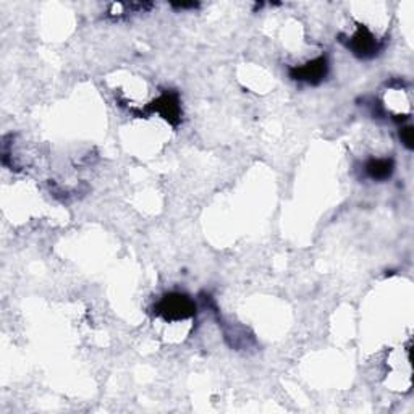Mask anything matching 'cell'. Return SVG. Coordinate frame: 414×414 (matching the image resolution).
Instances as JSON below:
<instances>
[{
  "mask_svg": "<svg viewBox=\"0 0 414 414\" xmlns=\"http://www.w3.org/2000/svg\"><path fill=\"white\" fill-rule=\"evenodd\" d=\"M157 314H161L166 319H186V317L195 316V304H192L191 299L185 294L180 293H172L167 294L166 298L162 299L161 303L157 304Z\"/></svg>",
  "mask_w": 414,
  "mask_h": 414,
  "instance_id": "obj_1",
  "label": "cell"
},
{
  "mask_svg": "<svg viewBox=\"0 0 414 414\" xmlns=\"http://www.w3.org/2000/svg\"><path fill=\"white\" fill-rule=\"evenodd\" d=\"M348 49H351V52L358 55L360 59H372L382 50V42L369 30L360 26L355 36L350 38Z\"/></svg>",
  "mask_w": 414,
  "mask_h": 414,
  "instance_id": "obj_2",
  "label": "cell"
},
{
  "mask_svg": "<svg viewBox=\"0 0 414 414\" xmlns=\"http://www.w3.org/2000/svg\"><path fill=\"white\" fill-rule=\"evenodd\" d=\"M327 75V59L324 55L319 57L309 64L303 67H293L290 70V76L298 81H304L309 84H319Z\"/></svg>",
  "mask_w": 414,
  "mask_h": 414,
  "instance_id": "obj_3",
  "label": "cell"
},
{
  "mask_svg": "<svg viewBox=\"0 0 414 414\" xmlns=\"http://www.w3.org/2000/svg\"><path fill=\"white\" fill-rule=\"evenodd\" d=\"M152 110L161 113V115L163 118H167L170 123H177L180 120V102L175 94L166 93L161 96V98L154 102Z\"/></svg>",
  "mask_w": 414,
  "mask_h": 414,
  "instance_id": "obj_4",
  "label": "cell"
},
{
  "mask_svg": "<svg viewBox=\"0 0 414 414\" xmlns=\"http://www.w3.org/2000/svg\"><path fill=\"white\" fill-rule=\"evenodd\" d=\"M393 172V162L392 159H372L366 163V173L369 175L372 180L382 181L390 178Z\"/></svg>",
  "mask_w": 414,
  "mask_h": 414,
  "instance_id": "obj_5",
  "label": "cell"
},
{
  "mask_svg": "<svg viewBox=\"0 0 414 414\" xmlns=\"http://www.w3.org/2000/svg\"><path fill=\"white\" fill-rule=\"evenodd\" d=\"M400 138L403 139V143L406 147H413V128L411 127H406L400 132Z\"/></svg>",
  "mask_w": 414,
  "mask_h": 414,
  "instance_id": "obj_6",
  "label": "cell"
}]
</instances>
